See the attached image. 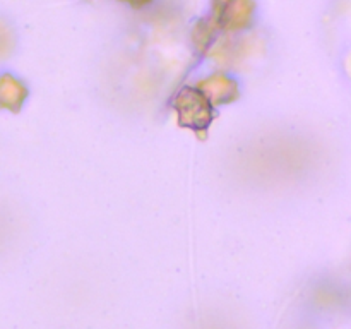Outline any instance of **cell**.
Masks as SVG:
<instances>
[{"instance_id":"cell-1","label":"cell","mask_w":351,"mask_h":329,"mask_svg":"<svg viewBox=\"0 0 351 329\" xmlns=\"http://www.w3.org/2000/svg\"><path fill=\"white\" fill-rule=\"evenodd\" d=\"M250 0H216V19L225 29H242L252 19Z\"/></svg>"},{"instance_id":"cell-2","label":"cell","mask_w":351,"mask_h":329,"mask_svg":"<svg viewBox=\"0 0 351 329\" xmlns=\"http://www.w3.org/2000/svg\"><path fill=\"white\" fill-rule=\"evenodd\" d=\"M24 99V88L10 75L0 77V106L14 108Z\"/></svg>"},{"instance_id":"cell-3","label":"cell","mask_w":351,"mask_h":329,"mask_svg":"<svg viewBox=\"0 0 351 329\" xmlns=\"http://www.w3.org/2000/svg\"><path fill=\"white\" fill-rule=\"evenodd\" d=\"M10 47V33L3 24H0V57L9 50Z\"/></svg>"},{"instance_id":"cell-4","label":"cell","mask_w":351,"mask_h":329,"mask_svg":"<svg viewBox=\"0 0 351 329\" xmlns=\"http://www.w3.org/2000/svg\"><path fill=\"white\" fill-rule=\"evenodd\" d=\"M123 2L130 3V5H134V7H141V5H144V3L151 2V0H123Z\"/></svg>"}]
</instances>
